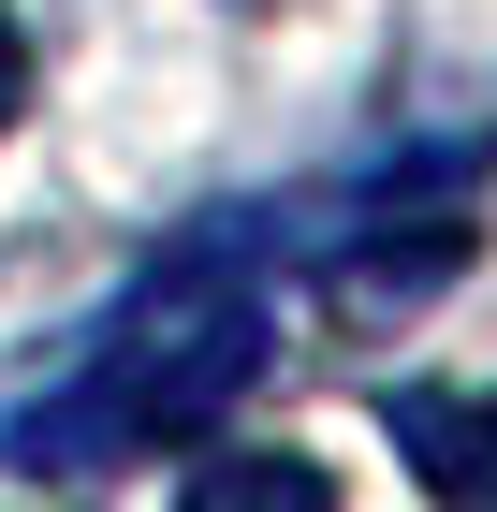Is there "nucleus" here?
<instances>
[{
    "label": "nucleus",
    "instance_id": "20e7f679",
    "mask_svg": "<svg viewBox=\"0 0 497 512\" xmlns=\"http://www.w3.org/2000/svg\"><path fill=\"white\" fill-rule=\"evenodd\" d=\"M15 103H30V30L0 15V118H15Z\"/></svg>",
    "mask_w": 497,
    "mask_h": 512
},
{
    "label": "nucleus",
    "instance_id": "f03ea898",
    "mask_svg": "<svg viewBox=\"0 0 497 512\" xmlns=\"http://www.w3.org/2000/svg\"><path fill=\"white\" fill-rule=\"evenodd\" d=\"M381 425H395V454H410L439 498H497V395L410 381V395H381Z\"/></svg>",
    "mask_w": 497,
    "mask_h": 512
},
{
    "label": "nucleus",
    "instance_id": "7ed1b4c3",
    "mask_svg": "<svg viewBox=\"0 0 497 512\" xmlns=\"http://www.w3.org/2000/svg\"><path fill=\"white\" fill-rule=\"evenodd\" d=\"M205 498H322V469L307 454H234V469H205Z\"/></svg>",
    "mask_w": 497,
    "mask_h": 512
},
{
    "label": "nucleus",
    "instance_id": "f257e3e1",
    "mask_svg": "<svg viewBox=\"0 0 497 512\" xmlns=\"http://www.w3.org/2000/svg\"><path fill=\"white\" fill-rule=\"evenodd\" d=\"M264 381V278L234 264H161L132 278V308L88 337V366L59 395H30L0 454L44 483H88V469H132V454H176L234 410V395Z\"/></svg>",
    "mask_w": 497,
    "mask_h": 512
}]
</instances>
